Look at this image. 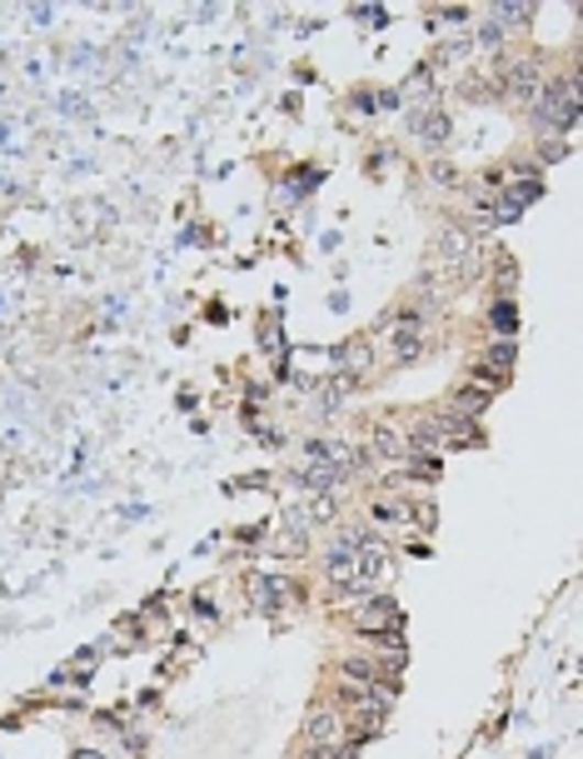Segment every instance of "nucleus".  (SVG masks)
<instances>
[{
  "instance_id": "nucleus-2",
  "label": "nucleus",
  "mask_w": 583,
  "mask_h": 759,
  "mask_svg": "<svg viewBox=\"0 0 583 759\" xmlns=\"http://www.w3.org/2000/svg\"><path fill=\"white\" fill-rule=\"evenodd\" d=\"M389 620H394V610H389V599H374V605H364V610H354L350 615V625L354 630H389Z\"/></svg>"
},
{
  "instance_id": "nucleus-3",
  "label": "nucleus",
  "mask_w": 583,
  "mask_h": 759,
  "mask_svg": "<svg viewBox=\"0 0 583 759\" xmlns=\"http://www.w3.org/2000/svg\"><path fill=\"white\" fill-rule=\"evenodd\" d=\"M488 325H494V335H514V300H498Z\"/></svg>"
},
{
  "instance_id": "nucleus-1",
  "label": "nucleus",
  "mask_w": 583,
  "mask_h": 759,
  "mask_svg": "<svg viewBox=\"0 0 583 759\" xmlns=\"http://www.w3.org/2000/svg\"><path fill=\"white\" fill-rule=\"evenodd\" d=\"M309 745H315V749H350V719L315 715V719H309Z\"/></svg>"
}]
</instances>
